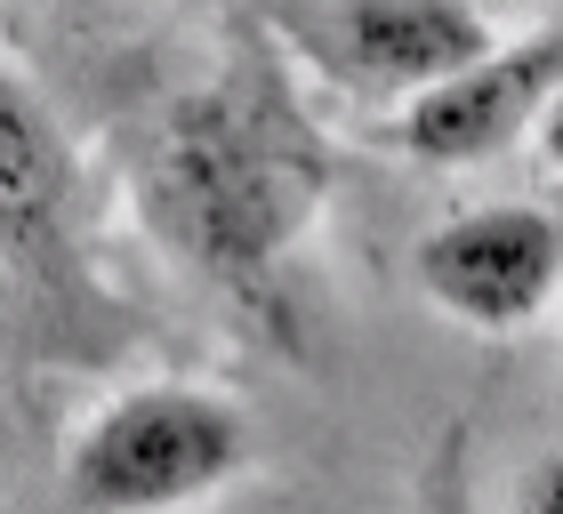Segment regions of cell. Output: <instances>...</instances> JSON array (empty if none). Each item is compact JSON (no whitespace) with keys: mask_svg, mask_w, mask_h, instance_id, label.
Instances as JSON below:
<instances>
[{"mask_svg":"<svg viewBox=\"0 0 563 514\" xmlns=\"http://www.w3.org/2000/svg\"><path fill=\"white\" fill-rule=\"evenodd\" d=\"M153 193H162L169 234L234 290L290 257V242L314 225L330 193V153L314 137L274 72L242 65L225 81L194 89L153 137Z\"/></svg>","mask_w":563,"mask_h":514,"instance_id":"obj_1","label":"cell"},{"mask_svg":"<svg viewBox=\"0 0 563 514\" xmlns=\"http://www.w3.org/2000/svg\"><path fill=\"white\" fill-rule=\"evenodd\" d=\"M492 48L467 0H346V57L387 89H427Z\"/></svg>","mask_w":563,"mask_h":514,"instance_id":"obj_6","label":"cell"},{"mask_svg":"<svg viewBox=\"0 0 563 514\" xmlns=\"http://www.w3.org/2000/svg\"><path fill=\"white\" fill-rule=\"evenodd\" d=\"M242 458L250 426L234 402L201 394V386H137L89 418L65 482L89 514H162L218 491Z\"/></svg>","mask_w":563,"mask_h":514,"instance_id":"obj_2","label":"cell"},{"mask_svg":"<svg viewBox=\"0 0 563 514\" xmlns=\"http://www.w3.org/2000/svg\"><path fill=\"white\" fill-rule=\"evenodd\" d=\"M555 266H563V234L531 201L467 210L419 242V290L467 329H523L555 298Z\"/></svg>","mask_w":563,"mask_h":514,"instance_id":"obj_3","label":"cell"},{"mask_svg":"<svg viewBox=\"0 0 563 514\" xmlns=\"http://www.w3.org/2000/svg\"><path fill=\"white\" fill-rule=\"evenodd\" d=\"M73 249V161L57 121L0 65V257L9 266H65Z\"/></svg>","mask_w":563,"mask_h":514,"instance_id":"obj_5","label":"cell"},{"mask_svg":"<svg viewBox=\"0 0 563 514\" xmlns=\"http://www.w3.org/2000/svg\"><path fill=\"white\" fill-rule=\"evenodd\" d=\"M516 514H563V467L555 458H540V467L523 474V506Z\"/></svg>","mask_w":563,"mask_h":514,"instance_id":"obj_7","label":"cell"},{"mask_svg":"<svg viewBox=\"0 0 563 514\" xmlns=\"http://www.w3.org/2000/svg\"><path fill=\"white\" fill-rule=\"evenodd\" d=\"M434 514H475V506H467V474H459V434H451V458H443V482H434Z\"/></svg>","mask_w":563,"mask_h":514,"instance_id":"obj_8","label":"cell"},{"mask_svg":"<svg viewBox=\"0 0 563 514\" xmlns=\"http://www.w3.org/2000/svg\"><path fill=\"white\" fill-rule=\"evenodd\" d=\"M555 72H563L555 33H531L516 48H483L475 65L411 89V105H402V153H419V161H492V153H507L548 113Z\"/></svg>","mask_w":563,"mask_h":514,"instance_id":"obj_4","label":"cell"}]
</instances>
